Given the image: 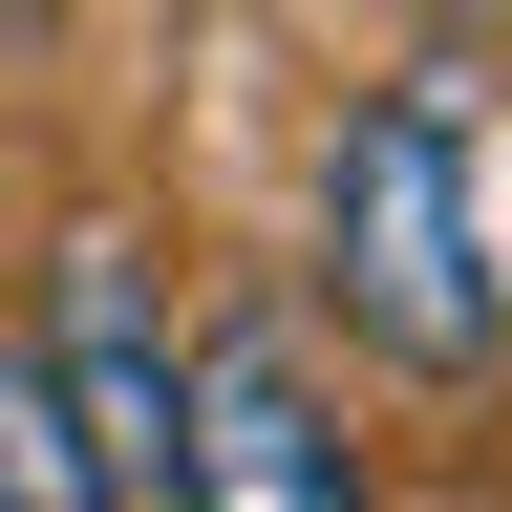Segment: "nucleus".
Masks as SVG:
<instances>
[{
  "label": "nucleus",
  "mask_w": 512,
  "mask_h": 512,
  "mask_svg": "<svg viewBox=\"0 0 512 512\" xmlns=\"http://www.w3.org/2000/svg\"><path fill=\"white\" fill-rule=\"evenodd\" d=\"M320 299H342V342H384L406 384H470L512 342V256H491V171H470V64L363 86L342 171H320Z\"/></svg>",
  "instance_id": "nucleus-1"
},
{
  "label": "nucleus",
  "mask_w": 512,
  "mask_h": 512,
  "mask_svg": "<svg viewBox=\"0 0 512 512\" xmlns=\"http://www.w3.org/2000/svg\"><path fill=\"white\" fill-rule=\"evenodd\" d=\"M43 406H64V448H86V491L107 512H171V470H192V363H171V320H150V278H128V235H64V278H43Z\"/></svg>",
  "instance_id": "nucleus-2"
},
{
  "label": "nucleus",
  "mask_w": 512,
  "mask_h": 512,
  "mask_svg": "<svg viewBox=\"0 0 512 512\" xmlns=\"http://www.w3.org/2000/svg\"><path fill=\"white\" fill-rule=\"evenodd\" d=\"M171 512H363V448L320 406L299 320H214L192 342V470H171Z\"/></svg>",
  "instance_id": "nucleus-3"
}]
</instances>
